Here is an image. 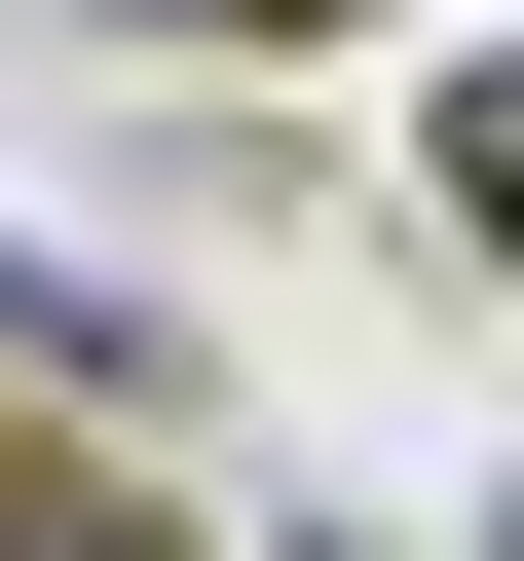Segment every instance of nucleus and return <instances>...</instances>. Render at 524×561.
I'll return each instance as SVG.
<instances>
[{
    "label": "nucleus",
    "instance_id": "obj_1",
    "mask_svg": "<svg viewBox=\"0 0 524 561\" xmlns=\"http://www.w3.org/2000/svg\"><path fill=\"white\" fill-rule=\"evenodd\" d=\"M0 375H150V300H113V262H38V225H0Z\"/></svg>",
    "mask_w": 524,
    "mask_h": 561
},
{
    "label": "nucleus",
    "instance_id": "obj_2",
    "mask_svg": "<svg viewBox=\"0 0 524 561\" xmlns=\"http://www.w3.org/2000/svg\"><path fill=\"white\" fill-rule=\"evenodd\" d=\"M0 561H187V524H113V486H0Z\"/></svg>",
    "mask_w": 524,
    "mask_h": 561
}]
</instances>
